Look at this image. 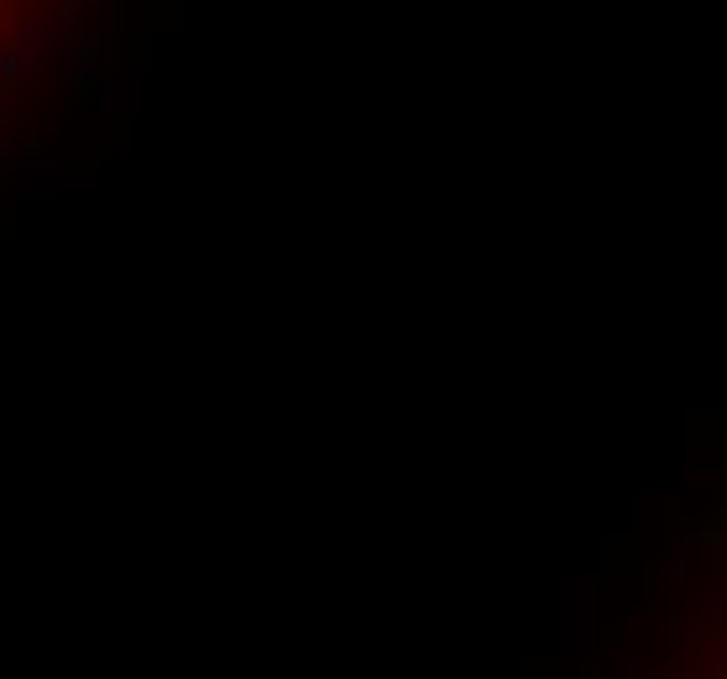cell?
<instances>
[{
	"instance_id": "obj_1",
	"label": "cell",
	"mask_w": 727,
	"mask_h": 679,
	"mask_svg": "<svg viewBox=\"0 0 727 679\" xmlns=\"http://www.w3.org/2000/svg\"><path fill=\"white\" fill-rule=\"evenodd\" d=\"M0 74H21V58L16 53H0Z\"/></svg>"
},
{
	"instance_id": "obj_2",
	"label": "cell",
	"mask_w": 727,
	"mask_h": 679,
	"mask_svg": "<svg viewBox=\"0 0 727 679\" xmlns=\"http://www.w3.org/2000/svg\"><path fill=\"white\" fill-rule=\"evenodd\" d=\"M6 6H21V0H6Z\"/></svg>"
}]
</instances>
